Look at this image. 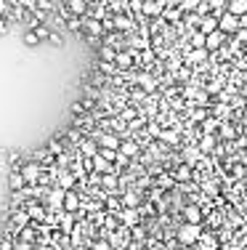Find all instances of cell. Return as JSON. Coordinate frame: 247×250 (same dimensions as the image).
Segmentation results:
<instances>
[{
	"label": "cell",
	"mask_w": 247,
	"mask_h": 250,
	"mask_svg": "<svg viewBox=\"0 0 247 250\" xmlns=\"http://www.w3.org/2000/svg\"><path fill=\"white\" fill-rule=\"evenodd\" d=\"M202 234H205V232H202V224H183L181 229L176 232V240L181 242V245H197Z\"/></svg>",
	"instance_id": "obj_1"
},
{
	"label": "cell",
	"mask_w": 247,
	"mask_h": 250,
	"mask_svg": "<svg viewBox=\"0 0 247 250\" xmlns=\"http://www.w3.org/2000/svg\"><path fill=\"white\" fill-rule=\"evenodd\" d=\"M218 30L226 32V35H237L239 32V16L231 14V11H223V14L218 16Z\"/></svg>",
	"instance_id": "obj_2"
},
{
	"label": "cell",
	"mask_w": 247,
	"mask_h": 250,
	"mask_svg": "<svg viewBox=\"0 0 247 250\" xmlns=\"http://www.w3.org/2000/svg\"><path fill=\"white\" fill-rule=\"evenodd\" d=\"M43 170H46V168H43L40 162H27V165H21V176H24L27 186H35L37 181H40Z\"/></svg>",
	"instance_id": "obj_3"
},
{
	"label": "cell",
	"mask_w": 247,
	"mask_h": 250,
	"mask_svg": "<svg viewBox=\"0 0 247 250\" xmlns=\"http://www.w3.org/2000/svg\"><path fill=\"white\" fill-rule=\"evenodd\" d=\"M117 218L122 221V226L133 229V226H138V221H141V213H138V208H122Z\"/></svg>",
	"instance_id": "obj_4"
},
{
	"label": "cell",
	"mask_w": 247,
	"mask_h": 250,
	"mask_svg": "<svg viewBox=\"0 0 247 250\" xmlns=\"http://www.w3.org/2000/svg\"><path fill=\"white\" fill-rule=\"evenodd\" d=\"M210 59V51L207 48H192L186 56H183V61H186L189 67H197V64H205V61Z\"/></svg>",
	"instance_id": "obj_5"
},
{
	"label": "cell",
	"mask_w": 247,
	"mask_h": 250,
	"mask_svg": "<svg viewBox=\"0 0 247 250\" xmlns=\"http://www.w3.org/2000/svg\"><path fill=\"white\" fill-rule=\"evenodd\" d=\"M226 40H229V35L226 32H221V30H215V32H210V35H207V43H205V48L210 51H221L223 45H226Z\"/></svg>",
	"instance_id": "obj_6"
},
{
	"label": "cell",
	"mask_w": 247,
	"mask_h": 250,
	"mask_svg": "<svg viewBox=\"0 0 247 250\" xmlns=\"http://www.w3.org/2000/svg\"><path fill=\"white\" fill-rule=\"evenodd\" d=\"M173 179H176V184H189V181L194 179V165H189V162H181V165L173 170Z\"/></svg>",
	"instance_id": "obj_7"
},
{
	"label": "cell",
	"mask_w": 247,
	"mask_h": 250,
	"mask_svg": "<svg viewBox=\"0 0 247 250\" xmlns=\"http://www.w3.org/2000/svg\"><path fill=\"white\" fill-rule=\"evenodd\" d=\"M202 218H205V210L199 205L189 202V205L183 208V221H186V224H202Z\"/></svg>",
	"instance_id": "obj_8"
},
{
	"label": "cell",
	"mask_w": 247,
	"mask_h": 250,
	"mask_svg": "<svg viewBox=\"0 0 247 250\" xmlns=\"http://www.w3.org/2000/svg\"><path fill=\"white\" fill-rule=\"evenodd\" d=\"M218 136H221L223 141H234V139H239V125L223 120V123H221V128H218Z\"/></svg>",
	"instance_id": "obj_9"
},
{
	"label": "cell",
	"mask_w": 247,
	"mask_h": 250,
	"mask_svg": "<svg viewBox=\"0 0 247 250\" xmlns=\"http://www.w3.org/2000/svg\"><path fill=\"white\" fill-rule=\"evenodd\" d=\"M66 8H69L72 16H85L88 8H91V0H66Z\"/></svg>",
	"instance_id": "obj_10"
},
{
	"label": "cell",
	"mask_w": 247,
	"mask_h": 250,
	"mask_svg": "<svg viewBox=\"0 0 247 250\" xmlns=\"http://www.w3.org/2000/svg\"><path fill=\"white\" fill-rule=\"evenodd\" d=\"M77 146H80V155H82V157H96V155H99V149H101L96 139H82Z\"/></svg>",
	"instance_id": "obj_11"
},
{
	"label": "cell",
	"mask_w": 247,
	"mask_h": 250,
	"mask_svg": "<svg viewBox=\"0 0 247 250\" xmlns=\"http://www.w3.org/2000/svg\"><path fill=\"white\" fill-rule=\"evenodd\" d=\"M64 210L66 213H77L80 210V195L75 189H66V197H64Z\"/></svg>",
	"instance_id": "obj_12"
},
{
	"label": "cell",
	"mask_w": 247,
	"mask_h": 250,
	"mask_svg": "<svg viewBox=\"0 0 247 250\" xmlns=\"http://www.w3.org/2000/svg\"><path fill=\"white\" fill-rule=\"evenodd\" d=\"M218 30V16L215 14H207V16H202V21H199V32H205V35H210V32H215Z\"/></svg>",
	"instance_id": "obj_13"
},
{
	"label": "cell",
	"mask_w": 247,
	"mask_h": 250,
	"mask_svg": "<svg viewBox=\"0 0 247 250\" xmlns=\"http://www.w3.org/2000/svg\"><path fill=\"white\" fill-rule=\"evenodd\" d=\"M136 80H138V85H141L144 93H154L157 85H160V83H157V77H151V75H138Z\"/></svg>",
	"instance_id": "obj_14"
},
{
	"label": "cell",
	"mask_w": 247,
	"mask_h": 250,
	"mask_svg": "<svg viewBox=\"0 0 247 250\" xmlns=\"http://www.w3.org/2000/svg\"><path fill=\"white\" fill-rule=\"evenodd\" d=\"M133 27H136V21H133L131 16L115 14V30H120V32H128V30H133Z\"/></svg>",
	"instance_id": "obj_15"
},
{
	"label": "cell",
	"mask_w": 247,
	"mask_h": 250,
	"mask_svg": "<svg viewBox=\"0 0 247 250\" xmlns=\"http://www.w3.org/2000/svg\"><path fill=\"white\" fill-rule=\"evenodd\" d=\"M189 109H192V120H194V123H205L207 117H210V107H197V104H189Z\"/></svg>",
	"instance_id": "obj_16"
},
{
	"label": "cell",
	"mask_w": 247,
	"mask_h": 250,
	"mask_svg": "<svg viewBox=\"0 0 247 250\" xmlns=\"http://www.w3.org/2000/svg\"><path fill=\"white\" fill-rule=\"evenodd\" d=\"M117 54H120V51H115L112 45H106V43L99 48V59L101 61H112V64H117Z\"/></svg>",
	"instance_id": "obj_17"
},
{
	"label": "cell",
	"mask_w": 247,
	"mask_h": 250,
	"mask_svg": "<svg viewBox=\"0 0 247 250\" xmlns=\"http://www.w3.org/2000/svg\"><path fill=\"white\" fill-rule=\"evenodd\" d=\"M181 155H183V160L189 162V165H197V160H199V146H183L181 149Z\"/></svg>",
	"instance_id": "obj_18"
},
{
	"label": "cell",
	"mask_w": 247,
	"mask_h": 250,
	"mask_svg": "<svg viewBox=\"0 0 247 250\" xmlns=\"http://www.w3.org/2000/svg\"><path fill=\"white\" fill-rule=\"evenodd\" d=\"M8 186L14 192H21L27 186V181H24V176H21V170H14V173H11V179H8Z\"/></svg>",
	"instance_id": "obj_19"
},
{
	"label": "cell",
	"mask_w": 247,
	"mask_h": 250,
	"mask_svg": "<svg viewBox=\"0 0 247 250\" xmlns=\"http://www.w3.org/2000/svg\"><path fill=\"white\" fill-rule=\"evenodd\" d=\"M215 136L213 133H202V141H199V152H215L218 146H215Z\"/></svg>",
	"instance_id": "obj_20"
},
{
	"label": "cell",
	"mask_w": 247,
	"mask_h": 250,
	"mask_svg": "<svg viewBox=\"0 0 247 250\" xmlns=\"http://www.w3.org/2000/svg\"><path fill=\"white\" fill-rule=\"evenodd\" d=\"M221 123H223V120H221V117H215V115L207 117L205 123H199V125H202V133H215V130L221 128Z\"/></svg>",
	"instance_id": "obj_21"
},
{
	"label": "cell",
	"mask_w": 247,
	"mask_h": 250,
	"mask_svg": "<svg viewBox=\"0 0 247 250\" xmlns=\"http://www.w3.org/2000/svg\"><path fill=\"white\" fill-rule=\"evenodd\" d=\"M27 213H30V218L35 221H46V210H43V205H35V202H30V205H27Z\"/></svg>",
	"instance_id": "obj_22"
},
{
	"label": "cell",
	"mask_w": 247,
	"mask_h": 250,
	"mask_svg": "<svg viewBox=\"0 0 247 250\" xmlns=\"http://www.w3.org/2000/svg\"><path fill=\"white\" fill-rule=\"evenodd\" d=\"M120 152H122V155H125V157H136L138 155V152H141V146H138L136 144V141H122V146H120Z\"/></svg>",
	"instance_id": "obj_23"
},
{
	"label": "cell",
	"mask_w": 247,
	"mask_h": 250,
	"mask_svg": "<svg viewBox=\"0 0 247 250\" xmlns=\"http://www.w3.org/2000/svg\"><path fill=\"white\" fill-rule=\"evenodd\" d=\"M226 11H231V14H237V16H245L247 14V0H229Z\"/></svg>",
	"instance_id": "obj_24"
},
{
	"label": "cell",
	"mask_w": 247,
	"mask_h": 250,
	"mask_svg": "<svg viewBox=\"0 0 247 250\" xmlns=\"http://www.w3.org/2000/svg\"><path fill=\"white\" fill-rule=\"evenodd\" d=\"M160 139L165 141V144H178V141H181V139H178V130H173V128L162 130V133H160Z\"/></svg>",
	"instance_id": "obj_25"
},
{
	"label": "cell",
	"mask_w": 247,
	"mask_h": 250,
	"mask_svg": "<svg viewBox=\"0 0 247 250\" xmlns=\"http://www.w3.org/2000/svg\"><path fill=\"white\" fill-rule=\"evenodd\" d=\"M205 43H207V35L199 30H194L192 32V48H205Z\"/></svg>",
	"instance_id": "obj_26"
},
{
	"label": "cell",
	"mask_w": 247,
	"mask_h": 250,
	"mask_svg": "<svg viewBox=\"0 0 247 250\" xmlns=\"http://www.w3.org/2000/svg\"><path fill=\"white\" fill-rule=\"evenodd\" d=\"M202 3H205V0H183V3H181V11H183V14H194V11H197Z\"/></svg>",
	"instance_id": "obj_27"
},
{
	"label": "cell",
	"mask_w": 247,
	"mask_h": 250,
	"mask_svg": "<svg viewBox=\"0 0 247 250\" xmlns=\"http://www.w3.org/2000/svg\"><path fill=\"white\" fill-rule=\"evenodd\" d=\"M122 205H125V208H136L138 205V195H136V192H125V195H122Z\"/></svg>",
	"instance_id": "obj_28"
},
{
	"label": "cell",
	"mask_w": 247,
	"mask_h": 250,
	"mask_svg": "<svg viewBox=\"0 0 247 250\" xmlns=\"http://www.w3.org/2000/svg\"><path fill=\"white\" fill-rule=\"evenodd\" d=\"M101 184H104V189L115 192V189H117V179H115V173H104V179H101Z\"/></svg>",
	"instance_id": "obj_29"
},
{
	"label": "cell",
	"mask_w": 247,
	"mask_h": 250,
	"mask_svg": "<svg viewBox=\"0 0 247 250\" xmlns=\"http://www.w3.org/2000/svg\"><path fill=\"white\" fill-rule=\"evenodd\" d=\"M37 43H40L37 32H35V30H27V35H24V45H27V48H35Z\"/></svg>",
	"instance_id": "obj_30"
},
{
	"label": "cell",
	"mask_w": 247,
	"mask_h": 250,
	"mask_svg": "<svg viewBox=\"0 0 247 250\" xmlns=\"http://www.w3.org/2000/svg\"><path fill=\"white\" fill-rule=\"evenodd\" d=\"M91 250H115V245H112L109 240H104V237H101V240H96L91 245Z\"/></svg>",
	"instance_id": "obj_31"
},
{
	"label": "cell",
	"mask_w": 247,
	"mask_h": 250,
	"mask_svg": "<svg viewBox=\"0 0 247 250\" xmlns=\"http://www.w3.org/2000/svg\"><path fill=\"white\" fill-rule=\"evenodd\" d=\"M221 88H223V83H221V80H210V83L205 85V90H207L210 96H213V93H221Z\"/></svg>",
	"instance_id": "obj_32"
},
{
	"label": "cell",
	"mask_w": 247,
	"mask_h": 250,
	"mask_svg": "<svg viewBox=\"0 0 247 250\" xmlns=\"http://www.w3.org/2000/svg\"><path fill=\"white\" fill-rule=\"evenodd\" d=\"M59 186L72 189V186H75V176H72V173H61V184H59Z\"/></svg>",
	"instance_id": "obj_33"
},
{
	"label": "cell",
	"mask_w": 247,
	"mask_h": 250,
	"mask_svg": "<svg viewBox=\"0 0 247 250\" xmlns=\"http://www.w3.org/2000/svg\"><path fill=\"white\" fill-rule=\"evenodd\" d=\"M99 70L106 72V75H112V72H117V64H112V61H99Z\"/></svg>",
	"instance_id": "obj_34"
},
{
	"label": "cell",
	"mask_w": 247,
	"mask_h": 250,
	"mask_svg": "<svg viewBox=\"0 0 247 250\" xmlns=\"http://www.w3.org/2000/svg\"><path fill=\"white\" fill-rule=\"evenodd\" d=\"M35 32H37V37H40V40H48V37H50V30H48V27H43V24H37Z\"/></svg>",
	"instance_id": "obj_35"
},
{
	"label": "cell",
	"mask_w": 247,
	"mask_h": 250,
	"mask_svg": "<svg viewBox=\"0 0 247 250\" xmlns=\"http://www.w3.org/2000/svg\"><path fill=\"white\" fill-rule=\"evenodd\" d=\"M61 149H64V146H61V141H50V144H48V152H50V155H61Z\"/></svg>",
	"instance_id": "obj_36"
},
{
	"label": "cell",
	"mask_w": 247,
	"mask_h": 250,
	"mask_svg": "<svg viewBox=\"0 0 247 250\" xmlns=\"http://www.w3.org/2000/svg\"><path fill=\"white\" fill-rule=\"evenodd\" d=\"M48 43H50V45H56V48H61V45H64V37H61V35H56V32H50Z\"/></svg>",
	"instance_id": "obj_37"
},
{
	"label": "cell",
	"mask_w": 247,
	"mask_h": 250,
	"mask_svg": "<svg viewBox=\"0 0 247 250\" xmlns=\"http://www.w3.org/2000/svg\"><path fill=\"white\" fill-rule=\"evenodd\" d=\"M173 184H176L173 176H160V181H157V186H173Z\"/></svg>",
	"instance_id": "obj_38"
},
{
	"label": "cell",
	"mask_w": 247,
	"mask_h": 250,
	"mask_svg": "<svg viewBox=\"0 0 247 250\" xmlns=\"http://www.w3.org/2000/svg\"><path fill=\"white\" fill-rule=\"evenodd\" d=\"M234 37H237V40L242 43V45H247V27H239V32H237Z\"/></svg>",
	"instance_id": "obj_39"
},
{
	"label": "cell",
	"mask_w": 247,
	"mask_h": 250,
	"mask_svg": "<svg viewBox=\"0 0 247 250\" xmlns=\"http://www.w3.org/2000/svg\"><path fill=\"white\" fill-rule=\"evenodd\" d=\"M128 3H131V8H133V11H138V14H141V8H144V0H128Z\"/></svg>",
	"instance_id": "obj_40"
},
{
	"label": "cell",
	"mask_w": 247,
	"mask_h": 250,
	"mask_svg": "<svg viewBox=\"0 0 247 250\" xmlns=\"http://www.w3.org/2000/svg\"><path fill=\"white\" fill-rule=\"evenodd\" d=\"M237 70H247V56H242V59L237 56Z\"/></svg>",
	"instance_id": "obj_41"
},
{
	"label": "cell",
	"mask_w": 247,
	"mask_h": 250,
	"mask_svg": "<svg viewBox=\"0 0 247 250\" xmlns=\"http://www.w3.org/2000/svg\"><path fill=\"white\" fill-rule=\"evenodd\" d=\"M8 162H11V165H16V162H19V152H8Z\"/></svg>",
	"instance_id": "obj_42"
},
{
	"label": "cell",
	"mask_w": 247,
	"mask_h": 250,
	"mask_svg": "<svg viewBox=\"0 0 247 250\" xmlns=\"http://www.w3.org/2000/svg\"><path fill=\"white\" fill-rule=\"evenodd\" d=\"M183 0H167V8H181Z\"/></svg>",
	"instance_id": "obj_43"
},
{
	"label": "cell",
	"mask_w": 247,
	"mask_h": 250,
	"mask_svg": "<svg viewBox=\"0 0 247 250\" xmlns=\"http://www.w3.org/2000/svg\"><path fill=\"white\" fill-rule=\"evenodd\" d=\"M133 115H136L133 109H125V112H122V120H133Z\"/></svg>",
	"instance_id": "obj_44"
},
{
	"label": "cell",
	"mask_w": 247,
	"mask_h": 250,
	"mask_svg": "<svg viewBox=\"0 0 247 250\" xmlns=\"http://www.w3.org/2000/svg\"><path fill=\"white\" fill-rule=\"evenodd\" d=\"M239 27H247V14H245V16H239Z\"/></svg>",
	"instance_id": "obj_45"
},
{
	"label": "cell",
	"mask_w": 247,
	"mask_h": 250,
	"mask_svg": "<svg viewBox=\"0 0 247 250\" xmlns=\"http://www.w3.org/2000/svg\"><path fill=\"white\" fill-rule=\"evenodd\" d=\"M239 90H242V96H247V80H245L242 85H239Z\"/></svg>",
	"instance_id": "obj_46"
},
{
	"label": "cell",
	"mask_w": 247,
	"mask_h": 250,
	"mask_svg": "<svg viewBox=\"0 0 247 250\" xmlns=\"http://www.w3.org/2000/svg\"><path fill=\"white\" fill-rule=\"evenodd\" d=\"M242 165L247 168V152H245V155H242Z\"/></svg>",
	"instance_id": "obj_47"
},
{
	"label": "cell",
	"mask_w": 247,
	"mask_h": 250,
	"mask_svg": "<svg viewBox=\"0 0 247 250\" xmlns=\"http://www.w3.org/2000/svg\"><path fill=\"white\" fill-rule=\"evenodd\" d=\"M245 120H247V107H245Z\"/></svg>",
	"instance_id": "obj_48"
},
{
	"label": "cell",
	"mask_w": 247,
	"mask_h": 250,
	"mask_svg": "<svg viewBox=\"0 0 247 250\" xmlns=\"http://www.w3.org/2000/svg\"><path fill=\"white\" fill-rule=\"evenodd\" d=\"M245 250H247V248H245Z\"/></svg>",
	"instance_id": "obj_49"
},
{
	"label": "cell",
	"mask_w": 247,
	"mask_h": 250,
	"mask_svg": "<svg viewBox=\"0 0 247 250\" xmlns=\"http://www.w3.org/2000/svg\"><path fill=\"white\" fill-rule=\"evenodd\" d=\"M245 152H247V149H245Z\"/></svg>",
	"instance_id": "obj_50"
}]
</instances>
